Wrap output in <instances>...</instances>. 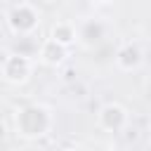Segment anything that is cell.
I'll return each mask as SVG.
<instances>
[{"mask_svg": "<svg viewBox=\"0 0 151 151\" xmlns=\"http://www.w3.org/2000/svg\"><path fill=\"white\" fill-rule=\"evenodd\" d=\"M54 130V111L52 106L42 104V101H31L24 104L14 111V132L21 139L35 142L47 137Z\"/></svg>", "mask_w": 151, "mask_h": 151, "instance_id": "obj_1", "label": "cell"}, {"mask_svg": "<svg viewBox=\"0 0 151 151\" xmlns=\"http://www.w3.org/2000/svg\"><path fill=\"white\" fill-rule=\"evenodd\" d=\"M113 61H116L118 71L132 73V71L142 68V64H144V47L137 40H125V42L118 45V50L113 54Z\"/></svg>", "mask_w": 151, "mask_h": 151, "instance_id": "obj_5", "label": "cell"}, {"mask_svg": "<svg viewBox=\"0 0 151 151\" xmlns=\"http://www.w3.org/2000/svg\"><path fill=\"white\" fill-rule=\"evenodd\" d=\"M5 21H7V28L14 33V35H33L38 28H40V21H42V14L40 9L28 2V0H21L17 5H12L5 14Z\"/></svg>", "mask_w": 151, "mask_h": 151, "instance_id": "obj_2", "label": "cell"}, {"mask_svg": "<svg viewBox=\"0 0 151 151\" xmlns=\"http://www.w3.org/2000/svg\"><path fill=\"white\" fill-rule=\"evenodd\" d=\"M68 59V47L54 42L52 38H45L38 47V61L42 66H50V68H59L64 61Z\"/></svg>", "mask_w": 151, "mask_h": 151, "instance_id": "obj_7", "label": "cell"}, {"mask_svg": "<svg viewBox=\"0 0 151 151\" xmlns=\"http://www.w3.org/2000/svg\"><path fill=\"white\" fill-rule=\"evenodd\" d=\"M47 38H52L54 42H59V45H64V47L71 50V47L78 42V26H76L73 21H68V19H59V21L52 24Z\"/></svg>", "mask_w": 151, "mask_h": 151, "instance_id": "obj_8", "label": "cell"}, {"mask_svg": "<svg viewBox=\"0 0 151 151\" xmlns=\"http://www.w3.org/2000/svg\"><path fill=\"white\" fill-rule=\"evenodd\" d=\"M35 71V59L21 52H7L0 61V78L7 85H26Z\"/></svg>", "mask_w": 151, "mask_h": 151, "instance_id": "obj_3", "label": "cell"}, {"mask_svg": "<svg viewBox=\"0 0 151 151\" xmlns=\"http://www.w3.org/2000/svg\"><path fill=\"white\" fill-rule=\"evenodd\" d=\"M78 26V42L83 45V47H94V45H99L104 38H106V33H109V26L101 21V19H85V21H80V24H76Z\"/></svg>", "mask_w": 151, "mask_h": 151, "instance_id": "obj_6", "label": "cell"}, {"mask_svg": "<svg viewBox=\"0 0 151 151\" xmlns=\"http://www.w3.org/2000/svg\"><path fill=\"white\" fill-rule=\"evenodd\" d=\"M2 139H5V125L0 123V142H2Z\"/></svg>", "mask_w": 151, "mask_h": 151, "instance_id": "obj_9", "label": "cell"}, {"mask_svg": "<svg viewBox=\"0 0 151 151\" xmlns=\"http://www.w3.org/2000/svg\"><path fill=\"white\" fill-rule=\"evenodd\" d=\"M97 127L106 134H120L130 127V111L120 101H106L97 111Z\"/></svg>", "mask_w": 151, "mask_h": 151, "instance_id": "obj_4", "label": "cell"}, {"mask_svg": "<svg viewBox=\"0 0 151 151\" xmlns=\"http://www.w3.org/2000/svg\"><path fill=\"white\" fill-rule=\"evenodd\" d=\"M90 2H94V5H106V2H111V0H90Z\"/></svg>", "mask_w": 151, "mask_h": 151, "instance_id": "obj_10", "label": "cell"}]
</instances>
